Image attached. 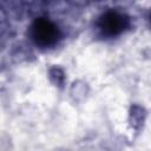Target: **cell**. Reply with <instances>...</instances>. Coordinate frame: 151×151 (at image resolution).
I'll return each mask as SVG.
<instances>
[{
    "label": "cell",
    "instance_id": "7a4b0ae2",
    "mask_svg": "<svg viewBox=\"0 0 151 151\" xmlns=\"http://www.w3.org/2000/svg\"><path fill=\"white\" fill-rule=\"evenodd\" d=\"M127 24L129 20L124 14L111 11V12H106L99 19L98 26L103 34L107 37H114L120 34L127 27Z\"/></svg>",
    "mask_w": 151,
    "mask_h": 151
},
{
    "label": "cell",
    "instance_id": "6da1fadb",
    "mask_svg": "<svg viewBox=\"0 0 151 151\" xmlns=\"http://www.w3.org/2000/svg\"><path fill=\"white\" fill-rule=\"evenodd\" d=\"M33 41L42 47L53 46L59 38V31L54 24L47 19H37L31 28Z\"/></svg>",
    "mask_w": 151,
    "mask_h": 151
}]
</instances>
